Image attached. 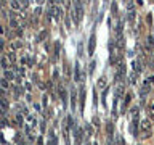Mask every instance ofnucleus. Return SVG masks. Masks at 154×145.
<instances>
[{
	"label": "nucleus",
	"mask_w": 154,
	"mask_h": 145,
	"mask_svg": "<svg viewBox=\"0 0 154 145\" xmlns=\"http://www.w3.org/2000/svg\"><path fill=\"white\" fill-rule=\"evenodd\" d=\"M82 16H84V7H82V3H75L74 5V11H72V19H74V23L79 24Z\"/></svg>",
	"instance_id": "nucleus-2"
},
{
	"label": "nucleus",
	"mask_w": 154,
	"mask_h": 145,
	"mask_svg": "<svg viewBox=\"0 0 154 145\" xmlns=\"http://www.w3.org/2000/svg\"><path fill=\"white\" fill-rule=\"evenodd\" d=\"M42 103L45 105V106L48 105V97H47V94H43V97H42Z\"/></svg>",
	"instance_id": "nucleus-27"
},
{
	"label": "nucleus",
	"mask_w": 154,
	"mask_h": 145,
	"mask_svg": "<svg viewBox=\"0 0 154 145\" xmlns=\"http://www.w3.org/2000/svg\"><path fill=\"white\" fill-rule=\"evenodd\" d=\"M130 100H132V97H130V94L124 97V105H122V113H125V110H127V106H128V103H130Z\"/></svg>",
	"instance_id": "nucleus-14"
},
{
	"label": "nucleus",
	"mask_w": 154,
	"mask_h": 145,
	"mask_svg": "<svg viewBox=\"0 0 154 145\" xmlns=\"http://www.w3.org/2000/svg\"><path fill=\"white\" fill-rule=\"evenodd\" d=\"M125 45V42H124V37H117V48L119 50H122Z\"/></svg>",
	"instance_id": "nucleus-20"
},
{
	"label": "nucleus",
	"mask_w": 154,
	"mask_h": 145,
	"mask_svg": "<svg viewBox=\"0 0 154 145\" xmlns=\"http://www.w3.org/2000/svg\"><path fill=\"white\" fill-rule=\"evenodd\" d=\"M8 102H7V98H0V113L2 114H5L8 111Z\"/></svg>",
	"instance_id": "nucleus-10"
},
{
	"label": "nucleus",
	"mask_w": 154,
	"mask_h": 145,
	"mask_svg": "<svg viewBox=\"0 0 154 145\" xmlns=\"http://www.w3.org/2000/svg\"><path fill=\"white\" fill-rule=\"evenodd\" d=\"M71 108L75 110V92L72 90V95H71Z\"/></svg>",
	"instance_id": "nucleus-21"
},
{
	"label": "nucleus",
	"mask_w": 154,
	"mask_h": 145,
	"mask_svg": "<svg viewBox=\"0 0 154 145\" xmlns=\"http://www.w3.org/2000/svg\"><path fill=\"white\" fill-rule=\"evenodd\" d=\"M117 140H119V145H124V139L122 137H117Z\"/></svg>",
	"instance_id": "nucleus-33"
},
{
	"label": "nucleus",
	"mask_w": 154,
	"mask_h": 145,
	"mask_svg": "<svg viewBox=\"0 0 154 145\" xmlns=\"http://www.w3.org/2000/svg\"><path fill=\"white\" fill-rule=\"evenodd\" d=\"M3 47H5V42H3V39L0 37V50H3Z\"/></svg>",
	"instance_id": "nucleus-30"
},
{
	"label": "nucleus",
	"mask_w": 154,
	"mask_h": 145,
	"mask_svg": "<svg viewBox=\"0 0 154 145\" xmlns=\"http://www.w3.org/2000/svg\"><path fill=\"white\" fill-rule=\"evenodd\" d=\"M149 110H151V111H152V110H154V100H152V102H151V103H149Z\"/></svg>",
	"instance_id": "nucleus-32"
},
{
	"label": "nucleus",
	"mask_w": 154,
	"mask_h": 145,
	"mask_svg": "<svg viewBox=\"0 0 154 145\" xmlns=\"http://www.w3.org/2000/svg\"><path fill=\"white\" fill-rule=\"evenodd\" d=\"M2 7H3V3H2V2H0V8H2Z\"/></svg>",
	"instance_id": "nucleus-34"
},
{
	"label": "nucleus",
	"mask_w": 154,
	"mask_h": 145,
	"mask_svg": "<svg viewBox=\"0 0 154 145\" xmlns=\"http://www.w3.org/2000/svg\"><path fill=\"white\" fill-rule=\"evenodd\" d=\"M124 90H125V85H124V84H119V85H117V89H116L114 98H117V100H119V98H122V97H124V94H125Z\"/></svg>",
	"instance_id": "nucleus-8"
},
{
	"label": "nucleus",
	"mask_w": 154,
	"mask_h": 145,
	"mask_svg": "<svg viewBox=\"0 0 154 145\" xmlns=\"http://www.w3.org/2000/svg\"><path fill=\"white\" fill-rule=\"evenodd\" d=\"M10 87V84H8V81L5 79V77H2V79H0V89H3V90H7Z\"/></svg>",
	"instance_id": "nucleus-16"
},
{
	"label": "nucleus",
	"mask_w": 154,
	"mask_h": 145,
	"mask_svg": "<svg viewBox=\"0 0 154 145\" xmlns=\"http://www.w3.org/2000/svg\"><path fill=\"white\" fill-rule=\"evenodd\" d=\"M140 129L144 130V134H143V139H148L149 135H151V129H152V123H151V119H148V118H144L140 121Z\"/></svg>",
	"instance_id": "nucleus-1"
},
{
	"label": "nucleus",
	"mask_w": 154,
	"mask_h": 145,
	"mask_svg": "<svg viewBox=\"0 0 154 145\" xmlns=\"http://www.w3.org/2000/svg\"><path fill=\"white\" fill-rule=\"evenodd\" d=\"M74 137H75V140H77V143H80L82 142V129L80 127H74Z\"/></svg>",
	"instance_id": "nucleus-13"
},
{
	"label": "nucleus",
	"mask_w": 154,
	"mask_h": 145,
	"mask_svg": "<svg viewBox=\"0 0 154 145\" xmlns=\"http://www.w3.org/2000/svg\"><path fill=\"white\" fill-rule=\"evenodd\" d=\"M104 87H106V77L101 76L98 79V89H104Z\"/></svg>",
	"instance_id": "nucleus-17"
},
{
	"label": "nucleus",
	"mask_w": 154,
	"mask_h": 145,
	"mask_svg": "<svg viewBox=\"0 0 154 145\" xmlns=\"http://www.w3.org/2000/svg\"><path fill=\"white\" fill-rule=\"evenodd\" d=\"M138 119H132V123H130V132H132L133 135H137V130H138Z\"/></svg>",
	"instance_id": "nucleus-11"
},
{
	"label": "nucleus",
	"mask_w": 154,
	"mask_h": 145,
	"mask_svg": "<svg viewBox=\"0 0 154 145\" xmlns=\"http://www.w3.org/2000/svg\"><path fill=\"white\" fill-rule=\"evenodd\" d=\"M10 7H11V10H21L23 8V3H19V2H10Z\"/></svg>",
	"instance_id": "nucleus-18"
},
{
	"label": "nucleus",
	"mask_w": 154,
	"mask_h": 145,
	"mask_svg": "<svg viewBox=\"0 0 154 145\" xmlns=\"http://www.w3.org/2000/svg\"><path fill=\"white\" fill-rule=\"evenodd\" d=\"M60 55V42H55V58H58Z\"/></svg>",
	"instance_id": "nucleus-23"
},
{
	"label": "nucleus",
	"mask_w": 154,
	"mask_h": 145,
	"mask_svg": "<svg viewBox=\"0 0 154 145\" xmlns=\"http://www.w3.org/2000/svg\"><path fill=\"white\" fill-rule=\"evenodd\" d=\"M53 13H55V19H61L63 11H61V8H60V7H53Z\"/></svg>",
	"instance_id": "nucleus-15"
},
{
	"label": "nucleus",
	"mask_w": 154,
	"mask_h": 145,
	"mask_svg": "<svg viewBox=\"0 0 154 145\" xmlns=\"http://www.w3.org/2000/svg\"><path fill=\"white\" fill-rule=\"evenodd\" d=\"M11 58H10V55L8 53H5V55H2L0 56V68H2L3 71H7V69H10V66H11Z\"/></svg>",
	"instance_id": "nucleus-4"
},
{
	"label": "nucleus",
	"mask_w": 154,
	"mask_h": 145,
	"mask_svg": "<svg viewBox=\"0 0 154 145\" xmlns=\"http://www.w3.org/2000/svg\"><path fill=\"white\" fill-rule=\"evenodd\" d=\"M27 121L31 123V126H35V118H34L32 114H29V116H27Z\"/></svg>",
	"instance_id": "nucleus-24"
},
{
	"label": "nucleus",
	"mask_w": 154,
	"mask_h": 145,
	"mask_svg": "<svg viewBox=\"0 0 154 145\" xmlns=\"http://www.w3.org/2000/svg\"><path fill=\"white\" fill-rule=\"evenodd\" d=\"M112 130H114V126H112V123H108V134L111 135V134H112Z\"/></svg>",
	"instance_id": "nucleus-26"
},
{
	"label": "nucleus",
	"mask_w": 154,
	"mask_h": 145,
	"mask_svg": "<svg viewBox=\"0 0 154 145\" xmlns=\"http://www.w3.org/2000/svg\"><path fill=\"white\" fill-rule=\"evenodd\" d=\"M21 95V90H19V87H14V97H19Z\"/></svg>",
	"instance_id": "nucleus-28"
},
{
	"label": "nucleus",
	"mask_w": 154,
	"mask_h": 145,
	"mask_svg": "<svg viewBox=\"0 0 154 145\" xmlns=\"http://www.w3.org/2000/svg\"><path fill=\"white\" fill-rule=\"evenodd\" d=\"M124 77H125V63H124V60H122V61H119V65H117V71H116V81H117V82H122Z\"/></svg>",
	"instance_id": "nucleus-3"
},
{
	"label": "nucleus",
	"mask_w": 154,
	"mask_h": 145,
	"mask_svg": "<svg viewBox=\"0 0 154 145\" xmlns=\"http://www.w3.org/2000/svg\"><path fill=\"white\" fill-rule=\"evenodd\" d=\"M3 34H5V26L0 24V36H3Z\"/></svg>",
	"instance_id": "nucleus-31"
},
{
	"label": "nucleus",
	"mask_w": 154,
	"mask_h": 145,
	"mask_svg": "<svg viewBox=\"0 0 154 145\" xmlns=\"http://www.w3.org/2000/svg\"><path fill=\"white\" fill-rule=\"evenodd\" d=\"M138 145H140V143H138Z\"/></svg>",
	"instance_id": "nucleus-35"
},
{
	"label": "nucleus",
	"mask_w": 154,
	"mask_h": 145,
	"mask_svg": "<svg viewBox=\"0 0 154 145\" xmlns=\"http://www.w3.org/2000/svg\"><path fill=\"white\" fill-rule=\"evenodd\" d=\"M144 69V60H143V56L140 55L138 58H137V61H135V71L137 72H141Z\"/></svg>",
	"instance_id": "nucleus-6"
},
{
	"label": "nucleus",
	"mask_w": 154,
	"mask_h": 145,
	"mask_svg": "<svg viewBox=\"0 0 154 145\" xmlns=\"http://www.w3.org/2000/svg\"><path fill=\"white\" fill-rule=\"evenodd\" d=\"M82 76L80 74V65H79V61H75V65H74V81H82Z\"/></svg>",
	"instance_id": "nucleus-7"
},
{
	"label": "nucleus",
	"mask_w": 154,
	"mask_h": 145,
	"mask_svg": "<svg viewBox=\"0 0 154 145\" xmlns=\"http://www.w3.org/2000/svg\"><path fill=\"white\" fill-rule=\"evenodd\" d=\"M14 123H16L18 126H23V114L18 113L16 116H14Z\"/></svg>",
	"instance_id": "nucleus-19"
},
{
	"label": "nucleus",
	"mask_w": 154,
	"mask_h": 145,
	"mask_svg": "<svg viewBox=\"0 0 154 145\" xmlns=\"http://www.w3.org/2000/svg\"><path fill=\"white\" fill-rule=\"evenodd\" d=\"M45 36H47V32H45V31H43V32H40V36H38L37 39H38V40H42V39H43V37H45Z\"/></svg>",
	"instance_id": "nucleus-29"
},
{
	"label": "nucleus",
	"mask_w": 154,
	"mask_h": 145,
	"mask_svg": "<svg viewBox=\"0 0 154 145\" xmlns=\"http://www.w3.org/2000/svg\"><path fill=\"white\" fill-rule=\"evenodd\" d=\"M3 77H5V79H7V81H13V79H18V76H16V72H14L13 69H7V71H5L3 72Z\"/></svg>",
	"instance_id": "nucleus-9"
},
{
	"label": "nucleus",
	"mask_w": 154,
	"mask_h": 145,
	"mask_svg": "<svg viewBox=\"0 0 154 145\" xmlns=\"http://www.w3.org/2000/svg\"><path fill=\"white\" fill-rule=\"evenodd\" d=\"M19 47H21V44H19V42H11V45H10V48H11L13 52L16 50V48H19Z\"/></svg>",
	"instance_id": "nucleus-22"
},
{
	"label": "nucleus",
	"mask_w": 154,
	"mask_h": 145,
	"mask_svg": "<svg viewBox=\"0 0 154 145\" xmlns=\"http://www.w3.org/2000/svg\"><path fill=\"white\" fill-rule=\"evenodd\" d=\"M95 66H96V63H95V61H91V63H90V68H88L90 74H93V71H95Z\"/></svg>",
	"instance_id": "nucleus-25"
},
{
	"label": "nucleus",
	"mask_w": 154,
	"mask_h": 145,
	"mask_svg": "<svg viewBox=\"0 0 154 145\" xmlns=\"http://www.w3.org/2000/svg\"><path fill=\"white\" fill-rule=\"evenodd\" d=\"M84 105H85V87H80V111H84Z\"/></svg>",
	"instance_id": "nucleus-12"
},
{
	"label": "nucleus",
	"mask_w": 154,
	"mask_h": 145,
	"mask_svg": "<svg viewBox=\"0 0 154 145\" xmlns=\"http://www.w3.org/2000/svg\"><path fill=\"white\" fill-rule=\"evenodd\" d=\"M87 48H88V53H90V55H93V53H95V48H96V36H95V32L90 36V39H88V47H87Z\"/></svg>",
	"instance_id": "nucleus-5"
}]
</instances>
